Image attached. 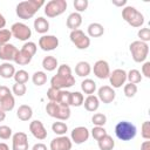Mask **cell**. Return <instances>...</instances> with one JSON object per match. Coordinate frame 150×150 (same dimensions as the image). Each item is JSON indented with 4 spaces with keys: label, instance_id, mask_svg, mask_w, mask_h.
Returning a JSON list of instances; mask_svg holds the SVG:
<instances>
[{
    "label": "cell",
    "instance_id": "obj_5",
    "mask_svg": "<svg viewBox=\"0 0 150 150\" xmlns=\"http://www.w3.org/2000/svg\"><path fill=\"white\" fill-rule=\"evenodd\" d=\"M129 50L131 53V57L135 62L141 63L144 62L148 57L149 54V46L145 42H142L139 40H136L134 42L130 43L129 46Z\"/></svg>",
    "mask_w": 150,
    "mask_h": 150
},
{
    "label": "cell",
    "instance_id": "obj_8",
    "mask_svg": "<svg viewBox=\"0 0 150 150\" xmlns=\"http://www.w3.org/2000/svg\"><path fill=\"white\" fill-rule=\"evenodd\" d=\"M11 33L13 38L20 40V41H27L32 36V30L30 28L23 23V22H15L11 27Z\"/></svg>",
    "mask_w": 150,
    "mask_h": 150
},
{
    "label": "cell",
    "instance_id": "obj_23",
    "mask_svg": "<svg viewBox=\"0 0 150 150\" xmlns=\"http://www.w3.org/2000/svg\"><path fill=\"white\" fill-rule=\"evenodd\" d=\"M91 73V66L87 61H80L75 66V74L80 77H87Z\"/></svg>",
    "mask_w": 150,
    "mask_h": 150
},
{
    "label": "cell",
    "instance_id": "obj_46",
    "mask_svg": "<svg viewBox=\"0 0 150 150\" xmlns=\"http://www.w3.org/2000/svg\"><path fill=\"white\" fill-rule=\"evenodd\" d=\"M141 135L144 139L149 141L150 139V122L149 121H144L142 123V127H141Z\"/></svg>",
    "mask_w": 150,
    "mask_h": 150
},
{
    "label": "cell",
    "instance_id": "obj_21",
    "mask_svg": "<svg viewBox=\"0 0 150 150\" xmlns=\"http://www.w3.org/2000/svg\"><path fill=\"white\" fill-rule=\"evenodd\" d=\"M83 105H84V109L87 111H90V112H94L98 109L100 107V100L97 98V96L95 95H88L84 101H83Z\"/></svg>",
    "mask_w": 150,
    "mask_h": 150
},
{
    "label": "cell",
    "instance_id": "obj_11",
    "mask_svg": "<svg viewBox=\"0 0 150 150\" xmlns=\"http://www.w3.org/2000/svg\"><path fill=\"white\" fill-rule=\"evenodd\" d=\"M71 146H73V142L66 135L53 138L49 144L50 150H71Z\"/></svg>",
    "mask_w": 150,
    "mask_h": 150
},
{
    "label": "cell",
    "instance_id": "obj_15",
    "mask_svg": "<svg viewBox=\"0 0 150 150\" xmlns=\"http://www.w3.org/2000/svg\"><path fill=\"white\" fill-rule=\"evenodd\" d=\"M39 47L45 52H52L59 47V39L55 35H42L39 39Z\"/></svg>",
    "mask_w": 150,
    "mask_h": 150
},
{
    "label": "cell",
    "instance_id": "obj_22",
    "mask_svg": "<svg viewBox=\"0 0 150 150\" xmlns=\"http://www.w3.org/2000/svg\"><path fill=\"white\" fill-rule=\"evenodd\" d=\"M34 29L36 30V33L39 34H46L49 30V22L47 19H45L43 16H39L34 20Z\"/></svg>",
    "mask_w": 150,
    "mask_h": 150
},
{
    "label": "cell",
    "instance_id": "obj_52",
    "mask_svg": "<svg viewBox=\"0 0 150 150\" xmlns=\"http://www.w3.org/2000/svg\"><path fill=\"white\" fill-rule=\"evenodd\" d=\"M141 150H150V141H144L141 144Z\"/></svg>",
    "mask_w": 150,
    "mask_h": 150
},
{
    "label": "cell",
    "instance_id": "obj_47",
    "mask_svg": "<svg viewBox=\"0 0 150 150\" xmlns=\"http://www.w3.org/2000/svg\"><path fill=\"white\" fill-rule=\"evenodd\" d=\"M13 136V131L8 125H0V138L9 139Z\"/></svg>",
    "mask_w": 150,
    "mask_h": 150
},
{
    "label": "cell",
    "instance_id": "obj_49",
    "mask_svg": "<svg viewBox=\"0 0 150 150\" xmlns=\"http://www.w3.org/2000/svg\"><path fill=\"white\" fill-rule=\"evenodd\" d=\"M142 75H144L146 79H150V62L144 61L142 66Z\"/></svg>",
    "mask_w": 150,
    "mask_h": 150
},
{
    "label": "cell",
    "instance_id": "obj_27",
    "mask_svg": "<svg viewBox=\"0 0 150 150\" xmlns=\"http://www.w3.org/2000/svg\"><path fill=\"white\" fill-rule=\"evenodd\" d=\"M97 145L100 148V150H112L115 146V141L110 135H105L103 136L101 139L97 141Z\"/></svg>",
    "mask_w": 150,
    "mask_h": 150
},
{
    "label": "cell",
    "instance_id": "obj_36",
    "mask_svg": "<svg viewBox=\"0 0 150 150\" xmlns=\"http://www.w3.org/2000/svg\"><path fill=\"white\" fill-rule=\"evenodd\" d=\"M21 50L33 57V56L36 54L38 46H36V43H34V42H32V41H27V42H25L23 46L21 47Z\"/></svg>",
    "mask_w": 150,
    "mask_h": 150
},
{
    "label": "cell",
    "instance_id": "obj_9",
    "mask_svg": "<svg viewBox=\"0 0 150 150\" xmlns=\"http://www.w3.org/2000/svg\"><path fill=\"white\" fill-rule=\"evenodd\" d=\"M74 84H75V77L73 75L71 76H62V75L56 74L50 79V87H53L55 89L63 90V89L73 87Z\"/></svg>",
    "mask_w": 150,
    "mask_h": 150
},
{
    "label": "cell",
    "instance_id": "obj_51",
    "mask_svg": "<svg viewBox=\"0 0 150 150\" xmlns=\"http://www.w3.org/2000/svg\"><path fill=\"white\" fill-rule=\"evenodd\" d=\"M111 2H112V5L118 6V7H122V6L125 7V5H127V0H120V1H117V0H112Z\"/></svg>",
    "mask_w": 150,
    "mask_h": 150
},
{
    "label": "cell",
    "instance_id": "obj_16",
    "mask_svg": "<svg viewBox=\"0 0 150 150\" xmlns=\"http://www.w3.org/2000/svg\"><path fill=\"white\" fill-rule=\"evenodd\" d=\"M29 131L39 141H43L45 138H47V135H48L43 123L39 120H34L29 123Z\"/></svg>",
    "mask_w": 150,
    "mask_h": 150
},
{
    "label": "cell",
    "instance_id": "obj_38",
    "mask_svg": "<svg viewBox=\"0 0 150 150\" xmlns=\"http://www.w3.org/2000/svg\"><path fill=\"white\" fill-rule=\"evenodd\" d=\"M56 103H60V104L70 107V91H68V90H66V89L60 90L59 100H57Z\"/></svg>",
    "mask_w": 150,
    "mask_h": 150
},
{
    "label": "cell",
    "instance_id": "obj_14",
    "mask_svg": "<svg viewBox=\"0 0 150 150\" xmlns=\"http://www.w3.org/2000/svg\"><path fill=\"white\" fill-rule=\"evenodd\" d=\"M28 137L25 132L18 131L12 136V150H28Z\"/></svg>",
    "mask_w": 150,
    "mask_h": 150
},
{
    "label": "cell",
    "instance_id": "obj_18",
    "mask_svg": "<svg viewBox=\"0 0 150 150\" xmlns=\"http://www.w3.org/2000/svg\"><path fill=\"white\" fill-rule=\"evenodd\" d=\"M18 48L12 43H6L0 46V60H4L5 62L14 61V57L18 53Z\"/></svg>",
    "mask_w": 150,
    "mask_h": 150
},
{
    "label": "cell",
    "instance_id": "obj_45",
    "mask_svg": "<svg viewBox=\"0 0 150 150\" xmlns=\"http://www.w3.org/2000/svg\"><path fill=\"white\" fill-rule=\"evenodd\" d=\"M59 95H60V89H55L53 87H49V89L47 90V97H48L49 102H57Z\"/></svg>",
    "mask_w": 150,
    "mask_h": 150
},
{
    "label": "cell",
    "instance_id": "obj_28",
    "mask_svg": "<svg viewBox=\"0 0 150 150\" xmlns=\"http://www.w3.org/2000/svg\"><path fill=\"white\" fill-rule=\"evenodd\" d=\"M81 90L87 95H94L96 90V83L91 79H84L81 82Z\"/></svg>",
    "mask_w": 150,
    "mask_h": 150
},
{
    "label": "cell",
    "instance_id": "obj_32",
    "mask_svg": "<svg viewBox=\"0 0 150 150\" xmlns=\"http://www.w3.org/2000/svg\"><path fill=\"white\" fill-rule=\"evenodd\" d=\"M52 130L54 134H56L59 136H63L68 131V125L62 121H57L52 124Z\"/></svg>",
    "mask_w": 150,
    "mask_h": 150
},
{
    "label": "cell",
    "instance_id": "obj_40",
    "mask_svg": "<svg viewBox=\"0 0 150 150\" xmlns=\"http://www.w3.org/2000/svg\"><path fill=\"white\" fill-rule=\"evenodd\" d=\"M27 91V87L26 84H22V83H14L13 87H12V93L15 95V96H23Z\"/></svg>",
    "mask_w": 150,
    "mask_h": 150
},
{
    "label": "cell",
    "instance_id": "obj_41",
    "mask_svg": "<svg viewBox=\"0 0 150 150\" xmlns=\"http://www.w3.org/2000/svg\"><path fill=\"white\" fill-rule=\"evenodd\" d=\"M107 135V130L104 129V127H94L93 129H91V136H93V138L94 139H96V141H98V139H101L103 136H105Z\"/></svg>",
    "mask_w": 150,
    "mask_h": 150
},
{
    "label": "cell",
    "instance_id": "obj_19",
    "mask_svg": "<svg viewBox=\"0 0 150 150\" xmlns=\"http://www.w3.org/2000/svg\"><path fill=\"white\" fill-rule=\"evenodd\" d=\"M67 27L70 29V30H75V29H79V27L81 26L82 23V15L77 12H73L68 15L67 18Z\"/></svg>",
    "mask_w": 150,
    "mask_h": 150
},
{
    "label": "cell",
    "instance_id": "obj_25",
    "mask_svg": "<svg viewBox=\"0 0 150 150\" xmlns=\"http://www.w3.org/2000/svg\"><path fill=\"white\" fill-rule=\"evenodd\" d=\"M87 32H88V36L90 38H100L103 35L104 33V28L101 23L98 22H91L88 28H87Z\"/></svg>",
    "mask_w": 150,
    "mask_h": 150
},
{
    "label": "cell",
    "instance_id": "obj_6",
    "mask_svg": "<svg viewBox=\"0 0 150 150\" xmlns=\"http://www.w3.org/2000/svg\"><path fill=\"white\" fill-rule=\"evenodd\" d=\"M67 9L66 0H50L45 4V14L48 18H56L64 13Z\"/></svg>",
    "mask_w": 150,
    "mask_h": 150
},
{
    "label": "cell",
    "instance_id": "obj_26",
    "mask_svg": "<svg viewBox=\"0 0 150 150\" xmlns=\"http://www.w3.org/2000/svg\"><path fill=\"white\" fill-rule=\"evenodd\" d=\"M42 67L45 70L47 71H53L55 70L57 67H59V62H57V59L53 55H48V56H45L43 60H42Z\"/></svg>",
    "mask_w": 150,
    "mask_h": 150
},
{
    "label": "cell",
    "instance_id": "obj_44",
    "mask_svg": "<svg viewBox=\"0 0 150 150\" xmlns=\"http://www.w3.org/2000/svg\"><path fill=\"white\" fill-rule=\"evenodd\" d=\"M74 8L76 9L77 13H81V12H84L87 8H88V0H75L74 1Z\"/></svg>",
    "mask_w": 150,
    "mask_h": 150
},
{
    "label": "cell",
    "instance_id": "obj_29",
    "mask_svg": "<svg viewBox=\"0 0 150 150\" xmlns=\"http://www.w3.org/2000/svg\"><path fill=\"white\" fill-rule=\"evenodd\" d=\"M32 59H33L32 56H29L28 54L23 53L20 49V50H18V53H16V55L14 57V62L16 64H19V66H26V64H28L32 61Z\"/></svg>",
    "mask_w": 150,
    "mask_h": 150
},
{
    "label": "cell",
    "instance_id": "obj_3",
    "mask_svg": "<svg viewBox=\"0 0 150 150\" xmlns=\"http://www.w3.org/2000/svg\"><path fill=\"white\" fill-rule=\"evenodd\" d=\"M122 18L127 23L135 28H138L144 23V15L134 6H125L122 9Z\"/></svg>",
    "mask_w": 150,
    "mask_h": 150
},
{
    "label": "cell",
    "instance_id": "obj_39",
    "mask_svg": "<svg viewBox=\"0 0 150 150\" xmlns=\"http://www.w3.org/2000/svg\"><path fill=\"white\" fill-rule=\"evenodd\" d=\"M137 86L136 84H134V83H127V84H124V87H123V93H124V95L127 96V97H129V98H131V97H134L136 94H137Z\"/></svg>",
    "mask_w": 150,
    "mask_h": 150
},
{
    "label": "cell",
    "instance_id": "obj_4",
    "mask_svg": "<svg viewBox=\"0 0 150 150\" xmlns=\"http://www.w3.org/2000/svg\"><path fill=\"white\" fill-rule=\"evenodd\" d=\"M46 112L59 121H67L70 117V108L56 102H48L46 105Z\"/></svg>",
    "mask_w": 150,
    "mask_h": 150
},
{
    "label": "cell",
    "instance_id": "obj_37",
    "mask_svg": "<svg viewBox=\"0 0 150 150\" xmlns=\"http://www.w3.org/2000/svg\"><path fill=\"white\" fill-rule=\"evenodd\" d=\"M91 122L95 127H104V124L107 123V116L102 112H96L93 115Z\"/></svg>",
    "mask_w": 150,
    "mask_h": 150
},
{
    "label": "cell",
    "instance_id": "obj_10",
    "mask_svg": "<svg viewBox=\"0 0 150 150\" xmlns=\"http://www.w3.org/2000/svg\"><path fill=\"white\" fill-rule=\"evenodd\" d=\"M109 81H110V87L111 88H121L122 86L125 84V81H127V71L124 69H121V68H117V69H114L112 71H110V75H109Z\"/></svg>",
    "mask_w": 150,
    "mask_h": 150
},
{
    "label": "cell",
    "instance_id": "obj_30",
    "mask_svg": "<svg viewBox=\"0 0 150 150\" xmlns=\"http://www.w3.org/2000/svg\"><path fill=\"white\" fill-rule=\"evenodd\" d=\"M32 81L36 87H41L47 82V74L45 71H42V70H38V71H35L33 74Z\"/></svg>",
    "mask_w": 150,
    "mask_h": 150
},
{
    "label": "cell",
    "instance_id": "obj_24",
    "mask_svg": "<svg viewBox=\"0 0 150 150\" xmlns=\"http://www.w3.org/2000/svg\"><path fill=\"white\" fill-rule=\"evenodd\" d=\"M15 71L16 70L11 62H4L0 64V76L2 79H12Z\"/></svg>",
    "mask_w": 150,
    "mask_h": 150
},
{
    "label": "cell",
    "instance_id": "obj_54",
    "mask_svg": "<svg viewBox=\"0 0 150 150\" xmlns=\"http://www.w3.org/2000/svg\"><path fill=\"white\" fill-rule=\"evenodd\" d=\"M5 118H6V111H4V110L0 108V122H2Z\"/></svg>",
    "mask_w": 150,
    "mask_h": 150
},
{
    "label": "cell",
    "instance_id": "obj_17",
    "mask_svg": "<svg viewBox=\"0 0 150 150\" xmlns=\"http://www.w3.org/2000/svg\"><path fill=\"white\" fill-rule=\"evenodd\" d=\"M115 97H116V93L114 88H111L110 86H102L97 90V98L105 104L111 103L115 100Z\"/></svg>",
    "mask_w": 150,
    "mask_h": 150
},
{
    "label": "cell",
    "instance_id": "obj_1",
    "mask_svg": "<svg viewBox=\"0 0 150 150\" xmlns=\"http://www.w3.org/2000/svg\"><path fill=\"white\" fill-rule=\"evenodd\" d=\"M42 6H45L43 0H26L16 5L15 12L20 19L28 20V19H32Z\"/></svg>",
    "mask_w": 150,
    "mask_h": 150
},
{
    "label": "cell",
    "instance_id": "obj_20",
    "mask_svg": "<svg viewBox=\"0 0 150 150\" xmlns=\"http://www.w3.org/2000/svg\"><path fill=\"white\" fill-rule=\"evenodd\" d=\"M16 116H18L19 120H21L23 122L29 121L32 118V116H33V109H32V107L28 105V104H21L18 108V110H16Z\"/></svg>",
    "mask_w": 150,
    "mask_h": 150
},
{
    "label": "cell",
    "instance_id": "obj_7",
    "mask_svg": "<svg viewBox=\"0 0 150 150\" xmlns=\"http://www.w3.org/2000/svg\"><path fill=\"white\" fill-rule=\"evenodd\" d=\"M69 39L77 49H87L90 46V38L81 29L71 30L69 34Z\"/></svg>",
    "mask_w": 150,
    "mask_h": 150
},
{
    "label": "cell",
    "instance_id": "obj_34",
    "mask_svg": "<svg viewBox=\"0 0 150 150\" xmlns=\"http://www.w3.org/2000/svg\"><path fill=\"white\" fill-rule=\"evenodd\" d=\"M84 96L81 91H73L70 93V105L71 107H81L83 104Z\"/></svg>",
    "mask_w": 150,
    "mask_h": 150
},
{
    "label": "cell",
    "instance_id": "obj_42",
    "mask_svg": "<svg viewBox=\"0 0 150 150\" xmlns=\"http://www.w3.org/2000/svg\"><path fill=\"white\" fill-rule=\"evenodd\" d=\"M13 38L12 33L9 29H0V46L2 45H6V43H9V40Z\"/></svg>",
    "mask_w": 150,
    "mask_h": 150
},
{
    "label": "cell",
    "instance_id": "obj_55",
    "mask_svg": "<svg viewBox=\"0 0 150 150\" xmlns=\"http://www.w3.org/2000/svg\"><path fill=\"white\" fill-rule=\"evenodd\" d=\"M0 150H9V146L6 143H0Z\"/></svg>",
    "mask_w": 150,
    "mask_h": 150
},
{
    "label": "cell",
    "instance_id": "obj_48",
    "mask_svg": "<svg viewBox=\"0 0 150 150\" xmlns=\"http://www.w3.org/2000/svg\"><path fill=\"white\" fill-rule=\"evenodd\" d=\"M9 95H12V91L9 90V88L6 86H0V101H2Z\"/></svg>",
    "mask_w": 150,
    "mask_h": 150
},
{
    "label": "cell",
    "instance_id": "obj_50",
    "mask_svg": "<svg viewBox=\"0 0 150 150\" xmlns=\"http://www.w3.org/2000/svg\"><path fill=\"white\" fill-rule=\"evenodd\" d=\"M32 150H48V149H47V145L43 143H35L33 145Z\"/></svg>",
    "mask_w": 150,
    "mask_h": 150
},
{
    "label": "cell",
    "instance_id": "obj_35",
    "mask_svg": "<svg viewBox=\"0 0 150 150\" xmlns=\"http://www.w3.org/2000/svg\"><path fill=\"white\" fill-rule=\"evenodd\" d=\"M127 80L129 81V83H134V84H137L142 81V75H141V71L137 70V69H130L128 73H127Z\"/></svg>",
    "mask_w": 150,
    "mask_h": 150
},
{
    "label": "cell",
    "instance_id": "obj_2",
    "mask_svg": "<svg viewBox=\"0 0 150 150\" xmlns=\"http://www.w3.org/2000/svg\"><path fill=\"white\" fill-rule=\"evenodd\" d=\"M137 134V129L135 124H132L129 121H121L115 125V135L118 139L128 142L135 138Z\"/></svg>",
    "mask_w": 150,
    "mask_h": 150
},
{
    "label": "cell",
    "instance_id": "obj_31",
    "mask_svg": "<svg viewBox=\"0 0 150 150\" xmlns=\"http://www.w3.org/2000/svg\"><path fill=\"white\" fill-rule=\"evenodd\" d=\"M14 105H15V100H14V96L13 94L7 96L6 98H4L2 101H0V108L4 110V111H11L14 109Z\"/></svg>",
    "mask_w": 150,
    "mask_h": 150
},
{
    "label": "cell",
    "instance_id": "obj_13",
    "mask_svg": "<svg viewBox=\"0 0 150 150\" xmlns=\"http://www.w3.org/2000/svg\"><path fill=\"white\" fill-rule=\"evenodd\" d=\"M90 136V131L86 128V127H76L71 130V134H70V139L71 142H74L75 144H82L84 142L88 141Z\"/></svg>",
    "mask_w": 150,
    "mask_h": 150
},
{
    "label": "cell",
    "instance_id": "obj_12",
    "mask_svg": "<svg viewBox=\"0 0 150 150\" xmlns=\"http://www.w3.org/2000/svg\"><path fill=\"white\" fill-rule=\"evenodd\" d=\"M93 71H94V75H95L97 79L105 80V79H108L109 75H110V67H109V63H108L105 60H97V61L94 63Z\"/></svg>",
    "mask_w": 150,
    "mask_h": 150
},
{
    "label": "cell",
    "instance_id": "obj_43",
    "mask_svg": "<svg viewBox=\"0 0 150 150\" xmlns=\"http://www.w3.org/2000/svg\"><path fill=\"white\" fill-rule=\"evenodd\" d=\"M137 36L139 38V41L148 43V41H150V29H149L148 27L141 28V29L137 32Z\"/></svg>",
    "mask_w": 150,
    "mask_h": 150
},
{
    "label": "cell",
    "instance_id": "obj_53",
    "mask_svg": "<svg viewBox=\"0 0 150 150\" xmlns=\"http://www.w3.org/2000/svg\"><path fill=\"white\" fill-rule=\"evenodd\" d=\"M5 26H6V19H5V16L0 13V29H4Z\"/></svg>",
    "mask_w": 150,
    "mask_h": 150
},
{
    "label": "cell",
    "instance_id": "obj_33",
    "mask_svg": "<svg viewBox=\"0 0 150 150\" xmlns=\"http://www.w3.org/2000/svg\"><path fill=\"white\" fill-rule=\"evenodd\" d=\"M15 83H22V84H26L29 80V74L28 71H26L25 69H19L15 71L14 76H13Z\"/></svg>",
    "mask_w": 150,
    "mask_h": 150
}]
</instances>
